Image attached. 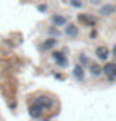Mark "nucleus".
Listing matches in <instances>:
<instances>
[{"mask_svg":"<svg viewBox=\"0 0 116 121\" xmlns=\"http://www.w3.org/2000/svg\"><path fill=\"white\" fill-rule=\"evenodd\" d=\"M89 72H91V74H93V76H100V74H102V66H100V65H99V63H89Z\"/></svg>","mask_w":116,"mask_h":121,"instance_id":"7","label":"nucleus"},{"mask_svg":"<svg viewBox=\"0 0 116 121\" xmlns=\"http://www.w3.org/2000/svg\"><path fill=\"white\" fill-rule=\"evenodd\" d=\"M38 9H41V11H44V9H46V5H41V6H38Z\"/></svg>","mask_w":116,"mask_h":121,"instance_id":"16","label":"nucleus"},{"mask_svg":"<svg viewBox=\"0 0 116 121\" xmlns=\"http://www.w3.org/2000/svg\"><path fill=\"white\" fill-rule=\"evenodd\" d=\"M96 55H97L100 60H108V57H110V50L107 49V47H104V46H100V47H97L96 49Z\"/></svg>","mask_w":116,"mask_h":121,"instance_id":"5","label":"nucleus"},{"mask_svg":"<svg viewBox=\"0 0 116 121\" xmlns=\"http://www.w3.org/2000/svg\"><path fill=\"white\" fill-rule=\"evenodd\" d=\"M64 35L69 36V38H75V36L79 35V28H77V25H74V24H67V25H64Z\"/></svg>","mask_w":116,"mask_h":121,"instance_id":"3","label":"nucleus"},{"mask_svg":"<svg viewBox=\"0 0 116 121\" xmlns=\"http://www.w3.org/2000/svg\"><path fill=\"white\" fill-rule=\"evenodd\" d=\"M74 76H75V79H79V80H82V79L85 77V71H83V66H82V65L74 66Z\"/></svg>","mask_w":116,"mask_h":121,"instance_id":"10","label":"nucleus"},{"mask_svg":"<svg viewBox=\"0 0 116 121\" xmlns=\"http://www.w3.org/2000/svg\"><path fill=\"white\" fill-rule=\"evenodd\" d=\"M41 112H42V107H41V105H38V104H33V105L30 107V115L33 118L41 117Z\"/></svg>","mask_w":116,"mask_h":121,"instance_id":"9","label":"nucleus"},{"mask_svg":"<svg viewBox=\"0 0 116 121\" xmlns=\"http://www.w3.org/2000/svg\"><path fill=\"white\" fill-rule=\"evenodd\" d=\"M52 24L55 27H64V25H67V19L64 16H60V14H54L52 16Z\"/></svg>","mask_w":116,"mask_h":121,"instance_id":"4","label":"nucleus"},{"mask_svg":"<svg viewBox=\"0 0 116 121\" xmlns=\"http://www.w3.org/2000/svg\"><path fill=\"white\" fill-rule=\"evenodd\" d=\"M54 58L57 60V63L58 65H60V66H66L67 65V61H66V57H64V55L61 54V52H54Z\"/></svg>","mask_w":116,"mask_h":121,"instance_id":"8","label":"nucleus"},{"mask_svg":"<svg viewBox=\"0 0 116 121\" xmlns=\"http://www.w3.org/2000/svg\"><path fill=\"white\" fill-rule=\"evenodd\" d=\"M91 2V5H100L102 3V0H89Z\"/></svg>","mask_w":116,"mask_h":121,"instance_id":"15","label":"nucleus"},{"mask_svg":"<svg viewBox=\"0 0 116 121\" xmlns=\"http://www.w3.org/2000/svg\"><path fill=\"white\" fill-rule=\"evenodd\" d=\"M99 13L102 14V16H112V14L116 13V5H113V3L100 5V8H99Z\"/></svg>","mask_w":116,"mask_h":121,"instance_id":"1","label":"nucleus"},{"mask_svg":"<svg viewBox=\"0 0 116 121\" xmlns=\"http://www.w3.org/2000/svg\"><path fill=\"white\" fill-rule=\"evenodd\" d=\"M102 72L108 77H116V63H105L102 68Z\"/></svg>","mask_w":116,"mask_h":121,"instance_id":"2","label":"nucleus"},{"mask_svg":"<svg viewBox=\"0 0 116 121\" xmlns=\"http://www.w3.org/2000/svg\"><path fill=\"white\" fill-rule=\"evenodd\" d=\"M36 104H38V105H41L42 108H50L54 102H52V99L47 98V96H41V98L38 99V102H36Z\"/></svg>","mask_w":116,"mask_h":121,"instance_id":"6","label":"nucleus"},{"mask_svg":"<svg viewBox=\"0 0 116 121\" xmlns=\"http://www.w3.org/2000/svg\"><path fill=\"white\" fill-rule=\"evenodd\" d=\"M79 21H80V22H83L85 25H88V27L94 24V21H93V19H91V17H88V16H85V14H80V16H79Z\"/></svg>","mask_w":116,"mask_h":121,"instance_id":"12","label":"nucleus"},{"mask_svg":"<svg viewBox=\"0 0 116 121\" xmlns=\"http://www.w3.org/2000/svg\"><path fill=\"white\" fill-rule=\"evenodd\" d=\"M112 52H113V55H115V57H116V44L113 46V50H112Z\"/></svg>","mask_w":116,"mask_h":121,"instance_id":"17","label":"nucleus"},{"mask_svg":"<svg viewBox=\"0 0 116 121\" xmlns=\"http://www.w3.org/2000/svg\"><path fill=\"white\" fill-rule=\"evenodd\" d=\"M71 5L74 8H82V0H71Z\"/></svg>","mask_w":116,"mask_h":121,"instance_id":"13","label":"nucleus"},{"mask_svg":"<svg viewBox=\"0 0 116 121\" xmlns=\"http://www.w3.org/2000/svg\"><path fill=\"white\" fill-rule=\"evenodd\" d=\"M55 44H57V39H52V38H49V39H46L44 43H42V49H44V50H50Z\"/></svg>","mask_w":116,"mask_h":121,"instance_id":"11","label":"nucleus"},{"mask_svg":"<svg viewBox=\"0 0 116 121\" xmlns=\"http://www.w3.org/2000/svg\"><path fill=\"white\" fill-rule=\"evenodd\" d=\"M80 60H82V66H86V65L89 66V63H91L89 60H86V57H85V55H82V57H80Z\"/></svg>","mask_w":116,"mask_h":121,"instance_id":"14","label":"nucleus"}]
</instances>
